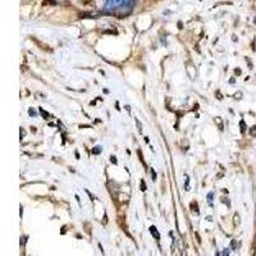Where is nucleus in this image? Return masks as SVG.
<instances>
[{
  "label": "nucleus",
  "mask_w": 256,
  "mask_h": 256,
  "mask_svg": "<svg viewBox=\"0 0 256 256\" xmlns=\"http://www.w3.org/2000/svg\"><path fill=\"white\" fill-rule=\"evenodd\" d=\"M24 135H26L24 129H21V137H24Z\"/></svg>",
  "instance_id": "aec40b11"
},
{
  "label": "nucleus",
  "mask_w": 256,
  "mask_h": 256,
  "mask_svg": "<svg viewBox=\"0 0 256 256\" xmlns=\"http://www.w3.org/2000/svg\"><path fill=\"white\" fill-rule=\"evenodd\" d=\"M216 95H218V99H219V100H221V99H223V97H221V95H220V92H219V91H216Z\"/></svg>",
  "instance_id": "6ab92c4d"
},
{
  "label": "nucleus",
  "mask_w": 256,
  "mask_h": 256,
  "mask_svg": "<svg viewBox=\"0 0 256 256\" xmlns=\"http://www.w3.org/2000/svg\"><path fill=\"white\" fill-rule=\"evenodd\" d=\"M40 113H41L42 115H44V117H45V118H48V117H49V114H48V113H46V112H44V110H42V109H40Z\"/></svg>",
  "instance_id": "ddd939ff"
},
{
  "label": "nucleus",
  "mask_w": 256,
  "mask_h": 256,
  "mask_svg": "<svg viewBox=\"0 0 256 256\" xmlns=\"http://www.w3.org/2000/svg\"><path fill=\"white\" fill-rule=\"evenodd\" d=\"M100 152H101V147L100 146H96V147L92 149V154H95V155H97V154H100Z\"/></svg>",
  "instance_id": "20e7f679"
},
{
  "label": "nucleus",
  "mask_w": 256,
  "mask_h": 256,
  "mask_svg": "<svg viewBox=\"0 0 256 256\" xmlns=\"http://www.w3.org/2000/svg\"><path fill=\"white\" fill-rule=\"evenodd\" d=\"M250 135L252 137H256V126H254L252 128H250Z\"/></svg>",
  "instance_id": "39448f33"
},
{
  "label": "nucleus",
  "mask_w": 256,
  "mask_h": 256,
  "mask_svg": "<svg viewBox=\"0 0 256 256\" xmlns=\"http://www.w3.org/2000/svg\"><path fill=\"white\" fill-rule=\"evenodd\" d=\"M136 123H137V127H138V131L141 132V127H142V126H141V123H140L138 121H136Z\"/></svg>",
  "instance_id": "a211bd4d"
},
{
  "label": "nucleus",
  "mask_w": 256,
  "mask_h": 256,
  "mask_svg": "<svg viewBox=\"0 0 256 256\" xmlns=\"http://www.w3.org/2000/svg\"><path fill=\"white\" fill-rule=\"evenodd\" d=\"M213 192H210V193L207 195V202H209V205H213Z\"/></svg>",
  "instance_id": "423d86ee"
},
{
  "label": "nucleus",
  "mask_w": 256,
  "mask_h": 256,
  "mask_svg": "<svg viewBox=\"0 0 256 256\" xmlns=\"http://www.w3.org/2000/svg\"><path fill=\"white\" fill-rule=\"evenodd\" d=\"M132 4H133V0H106V9L109 12H123L124 9L129 12Z\"/></svg>",
  "instance_id": "f257e3e1"
},
{
  "label": "nucleus",
  "mask_w": 256,
  "mask_h": 256,
  "mask_svg": "<svg viewBox=\"0 0 256 256\" xmlns=\"http://www.w3.org/2000/svg\"><path fill=\"white\" fill-rule=\"evenodd\" d=\"M57 1H60V0H57Z\"/></svg>",
  "instance_id": "5701e85b"
},
{
  "label": "nucleus",
  "mask_w": 256,
  "mask_h": 256,
  "mask_svg": "<svg viewBox=\"0 0 256 256\" xmlns=\"http://www.w3.org/2000/svg\"><path fill=\"white\" fill-rule=\"evenodd\" d=\"M110 161H112V163H114V164H117V157L112 155V156H110Z\"/></svg>",
  "instance_id": "f8f14e48"
},
{
  "label": "nucleus",
  "mask_w": 256,
  "mask_h": 256,
  "mask_svg": "<svg viewBox=\"0 0 256 256\" xmlns=\"http://www.w3.org/2000/svg\"><path fill=\"white\" fill-rule=\"evenodd\" d=\"M28 113H29V115H33V117L36 115V112H35L33 109H29V110H28Z\"/></svg>",
  "instance_id": "4468645a"
},
{
  "label": "nucleus",
  "mask_w": 256,
  "mask_h": 256,
  "mask_svg": "<svg viewBox=\"0 0 256 256\" xmlns=\"http://www.w3.org/2000/svg\"><path fill=\"white\" fill-rule=\"evenodd\" d=\"M186 191H190V179H188V176H186Z\"/></svg>",
  "instance_id": "6e6552de"
},
{
  "label": "nucleus",
  "mask_w": 256,
  "mask_h": 256,
  "mask_svg": "<svg viewBox=\"0 0 256 256\" xmlns=\"http://www.w3.org/2000/svg\"><path fill=\"white\" fill-rule=\"evenodd\" d=\"M215 122L218 123V124H219V128H220V129L223 131V129H224V127H223V123H221V119H220L219 117H218V118H215Z\"/></svg>",
  "instance_id": "7ed1b4c3"
},
{
  "label": "nucleus",
  "mask_w": 256,
  "mask_h": 256,
  "mask_svg": "<svg viewBox=\"0 0 256 256\" xmlns=\"http://www.w3.org/2000/svg\"><path fill=\"white\" fill-rule=\"evenodd\" d=\"M240 124H241V132H242V133H245V131H246L245 122H243V121H241V123H240Z\"/></svg>",
  "instance_id": "1a4fd4ad"
},
{
  "label": "nucleus",
  "mask_w": 256,
  "mask_h": 256,
  "mask_svg": "<svg viewBox=\"0 0 256 256\" xmlns=\"http://www.w3.org/2000/svg\"><path fill=\"white\" fill-rule=\"evenodd\" d=\"M23 1H24V3H27V1H31V0H23Z\"/></svg>",
  "instance_id": "412c9836"
},
{
  "label": "nucleus",
  "mask_w": 256,
  "mask_h": 256,
  "mask_svg": "<svg viewBox=\"0 0 256 256\" xmlns=\"http://www.w3.org/2000/svg\"><path fill=\"white\" fill-rule=\"evenodd\" d=\"M141 191H146V185L143 181H141Z\"/></svg>",
  "instance_id": "9b49d317"
},
{
  "label": "nucleus",
  "mask_w": 256,
  "mask_h": 256,
  "mask_svg": "<svg viewBox=\"0 0 256 256\" xmlns=\"http://www.w3.org/2000/svg\"><path fill=\"white\" fill-rule=\"evenodd\" d=\"M151 177H152V181H156V173L154 172V170L151 172Z\"/></svg>",
  "instance_id": "2eb2a0df"
},
{
  "label": "nucleus",
  "mask_w": 256,
  "mask_h": 256,
  "mask_svg": "<svg viewBox=\"0 0 256 256\" xmlns=\"http://www.w3.org/2000/svg\"><path fill=\"white\" fill-rule=\"evenodd\" d=\"M254 22H255V23H256V18H255V19H254Z\"/></svg>",
  "instance_id": "4be33fe9"
},
{
  "label": "nucleus",
  "mask_w": 256,
  "mask_h": 256,
  "mask_svg": "<svg viewBox=\"0 0 256 256\" xmlns=\"http://www.w3.org/2000/svg\"><path fill=\"white\" fill-rule=\"evenodd\" d=\"M234 224H240V216H238V214L234 215Z\"/></svg>",
  "instance_id": "9d476101"
},
{
  "label": "nucleus",
  "mask_w": 256,
  "mask_h": 256,
  "mask_svg": "<svg viewBox=\"0 0 256 256\" xmlns=\"http://www.w3.org/2000/svg\"><path fill=\"white\" fill-rule=\"evenodd\" d=\"M223 255H229V250H228V249L223 250Z\"/></svg>",
  "instance_id": "f3484780"
},
{
  "label": "nucleus",
  "mask_w": 256,
  "mask_h": 256,
  "mask_svg": "<svg viewBox=\"0 0 256 256\" xmlns=\"http://www.w3.org/2000/svg\"><path fill=\"white\" fill-rule=\"evenodd\" d=\"M230 249H237V242H236V240H232L230 241Z\"/></svg>",
  "instance_id": "0eeeda50"
},
{
  "label": "nucleus",
  "mask_w": 256,
  "mask_h": 256,
  "mask_svg": "<svg viewBox=\"0 0 256 256\" xmlns=\"http://www.w3.org/2000/svg\"><path fill=\"white\" fill-rule=\"evenodd\" d=\"M150 232H151L152 236L155 237V240H157V241L160 240V234H159V232L156 230V228H155V227H150Z\"/></svg>",
  "instance_id": "f03ea898"
},
{
  "label": "nucleus",
  "mask_w": 256,
  "mask_h": 256,
  "mask_svg": "<svg viewBox=\"0 0 256 256\" xmlns=\"http://www.w3.org/2000/svg\"><path fill=\"white\" fill-rule=\"evenodd\" d=\"M241 96H242V93H241V92H237L236 95H234V97H236V99H238V100L241 99Z\"/></svg>",
  "instance_id": "dca6fc26"
}]
</instances>
